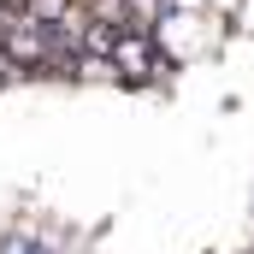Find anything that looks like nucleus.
Instances as JSON below:
<instances>
[{
	"mask_svg": "<svg viewBox=\"0 0 254 254\" xmlns=\"http://www.w3.org/2000/svg\"><path fill=\"white\" fill-rule=\"evenodd\" d=\"M113 71H119V83H154V77H172V54L148 30H125L113 42Z\"/></svg>",
	"mask_w": 254,
	"mask_h": 254,
	"instance_id": "1",
	"label": "nucleus"
},
{
	"mask_svg": "<svg viewBox=\"0 0 254 254\" xmlns=\"http://www.w3.org/2000/svg\"><path fill=\"white\" fill-rule=\"evenodd\" d=\"M18 12L30 24H42V30H60V24H71V12H83V6L77 0H18Z\"/></svg>",
	"mask_w": 254,
	"mask_h": 254,
	"instance_id": "2",
	"label": "nucleus"
},
{
	"mask_svg": "<svg viewBox=\"0 0 254 254\" xmlns=\"http://www.w3.org/2000/svg\"><path fill=\"white\" fill-rule=\"evenodd\" d=\"M65 77H77V83H119L113 60H101V54H77V60L65 65Z\"/></svg>",
	"mask_w": 254,
	"mask_h": 254,
	"instance_id": "3",
	"label": "nucleus"
},
{
	"mask_svg": "<svg viewBox=\"0 0 254 254\" xmlns=\"http://www.w3.org/2000/svg\"><path fill=\"white\" fill-rule=\"evenodd\" d=\"M0 254H54V243L36 237V231H6L0 237Z\"/></svg>",
	"mask_w": 254,
	"mask_h": 254,
	"instance_id": "4",
	"label": "nucleus"
},
{
	"mask_svg": "<svg viewBox=\"0 0 254 254\" xmlns=\"http://www.w3.org/2000/svg\"><path fill=\"white\" fill-rule=\"evenodd\" d=\"M12 77H24V71H12V65L0 60V89H6V83H12Z\"/></svg>",
	"mask_w": 254,
	"mask_h": 254,
	"instance_id": "5",
	"label": "nucleus"
}]
</instances>
